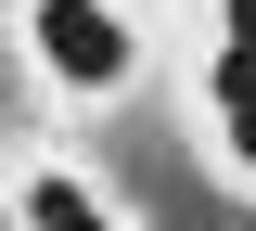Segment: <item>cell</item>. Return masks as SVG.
Returning a JSON list of instances; mask_svg holds the SVG:
<instances>
[{
  "label": "cell",
  "instance_id": "obj_1",
  "mask_svg": "<svg viewBox=\"0 0 256 231\" xmlns=\"http://www.w3.org/2000/svg\"><path fill=\"white\" fill-rule=\"evenodd\" d=\"M13 39H26V65L52 77L64 103L141 90V26H128L116 0H13Z\"/></svg>",
  "mask_w": 256,
  "mask_h": 231
},
{
  "label": "cell",
  "instance_id": "obj_2",
  "mask_svg": "<svg viewBox=\"0 0 256 231\" xmlns=\"http://www.w3.org/2000/svg\"><path fill=\"white\" fill-rule=\"evenodd\" d=\"M13 231H128V218L102 205V180H77V167L26 154V167H13Z\"/></svg>",
  "mask_w": 256,
  "mask_h": 231
},
{
  "label": "cell",
  "instance_id": "obj_3",
  "mask_svg": "<svg viewBox=\"0 0 256 231\" xmlns=\"http://www.w3.org/2000/svg\"><path fill=\"white\" fill-rule=\"evenodd\" d=\"M205 154H218V180H230V193H256V90L205 116Z\"/></svg>",
  "mask_w": 256,
  "mask_h": 231
},
{
  "label": "cell",
  "instance_id": "obj_4",
  "mask_svg": "<svg viewBox=\"0 0 256 231\" xmlns=\"http://www.w3.org/2000/svg\"><path fill=\"white\" fill-rule=\"evenodd\" d=\"M244 90H256V39H218V65H205V116L244 103Z\"/></svg>",
  "mask_w": 256,
  "mask_h": 231
},
{
  "label": "cell",
  "instance_id": "obj_5",
  "mask_svg": "<svg viewBox=\"0 0 256 231\" xmlns=\"http://www.w3.org/2000/svg\"><path fill=\"white\" fill-rule=\"evenodd\" d=\"M218 39H256V0H218Z\"/></svg>",
  "mask_w": 256,
  "mask_h": 231
}]
</instances>
